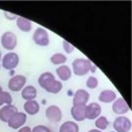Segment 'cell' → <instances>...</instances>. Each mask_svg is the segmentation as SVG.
I'll return each mask as SVG.
<instances>
[{
  "instance_id": "1",
  "label": "cell",
  "mask_w": 132,
  "mask_h": 132,
  "mask_svg": "<svg viewBox=\"0 0 132 132\" xmlns=\"http://www.w3.org/2000/svg\"><path fill=\"white\" fill-rule=\"evenodd\" d=\"M39 86L49 93L57 94L63 89L62 81L56 79L55 76L50 72L43 73L38 79Z\"/></svg>"
},
{
  "instance_id": "2",
  "label": "cell",
  "mask_w": 132,
  "mask_h": 132,
  "mask_svg": "<svg viewBox=\"0 0 132 132\" xmlns=\"http://www.w3.org/2000/svg\"><path fill=\"white\" fill-rule=\"evenodd\" d=\"M89 64L90 60L85 58H78L73 60L72 67H73V73L78 77H84L89 73Z\"/></svg>"
},
{
  "instance_id": "3",
  "label": "cell",
  "mask_w": 132,
  "mask_h": 132,
  "mask_svg": "<svg viewBox=\"0 0 132 132\" xmlns=\"http://www.w3.org/2000/svg\"><path fill=\"white\" fill-rule=\"evenodd\" d=\"M32 39H33L34 43L40 47H47L49 46V44H50L49 33H48V31L46 29L43 28V27H38L35 30Z\"/></svg>"
},
{
  "instance_id": "4",
  "label": "cell",
  "mask_w": 132,
  "mask_h": 132,
  "mask_svg": "<svg viewBox=\"0 0 132 132\" xmlns=\"http://www.w3.org/2000/svg\"><path fill=\"white\" fill-rule=\"evenodd\" d=\"M19 55L15 52H9L1 59V66L5 70H14L19 65Z\"/></svg>"
},
{
  "instance_id": "5",
  "label": "cell",
  "mask_w": 132,
  "mask_h": 132,
  "mask_svg": "<svg viewBox=\"0 0 132 132\" xmlns=\"http://www.w3.org/2000/svg\"><path fill=\"white\" fill-rule=\"evenodd\" d=\"M17 43H18L17 36L13 32L6 31V32H4L2 34V36H1V45L5 50L12 52L14 49L17 47Z\"/></svg>"
},
{
  "instance_id": "6",
  "label": "cell",
  "mask_w": 132,
  "mask_h": 132,
  "mask_svg": "<svg viewBox=\"0 0 132 132\" xmlns=\"http://www.w3.org/2000/svg\"><path fill=\"white\" fill-rule=\"evenodd\" d=\"M27 79L25 76L23 75H16L12 77L8 81V88L14 92V93H18L23 89V87L26 86Z\"/></svg>"
},
{
  "instance_id": "7",
  "label": "cell",
  "mask_w": 132,
  "mask_h": 132,
  "mask_svg": "<svg viewBox=\"0 0 132 132\" xmlns=\"http://www.w3.org/2000/svg\"><path fill=\"white\" fill-rule=\"evenodd\" d=\"M27 121V114L25 112H16L11 118L8 120L7 124L10 128H12L14 130L20 129L21 127L25 125Z\"/></svg>"
},
{
  "instance_id": "8",
  "label": "cell",
  "mask_w": 132,
  "mask_h": 132,
  "mask_svg": "<svg viewBox=\"0 0 132 132\" xmlns=\"http://www.w3.org/2000/svg\"><path fill=\"white\" fill-rule=\"evenodd\" d=\"M113 128L115 132H128L131 129V121L128 117L120 115L114 119Z\"/></svg>"
},
{
  "instance_id": "9",
  "label": "cell",
  "mask_w": 132,
  "mask_h": 132,
  "mask_svg": "<svg viewBox=\"0 0 132 132\" xmlns=\"http://www.w3.org/2000/svg\"><path fill=\"white\" fill-rule=\"evenodd\" d=\"M45 114H46L47 119H49L51 122H54V123H58L63 118L62 109L58 105L48 106Z\"/></svg>"
},
{
  "instance_id": "10",
  "label": "cell",
  "mask_w": 132,
  "mask_h": 132,
  "mask_svg": "<svg viewBox=\"0 0 132 132\" xmlns=\"http://www.w3.org/2000/svg\"><path fill=\"white\" fill-rule=\"evenodd\" d=\"M112 111L117 115H123L130 111V107L123 97H118L112 102Z\"/></svg>"
},
{
  "instance_id": "11",
  "label": "cell",
  "mask_w": 132,
  "mask_h": 132,
  "mask_svg": "<svg viewBox=\"0 0 132 132\" xmlns=\"http://www.w3.org/2000/svg\"><path fill=\"white\" fill-rule=\"evenodd\" d=\"M101 114V106L97 102H92L86 105V119L93 120L96 119Z\"/></svg>"
},
{
  "instance_id": "12",
  "label": "cell",
  "mask_w": 132,
  "mask_h": 132,
  "mask_svg": "<svg viewBox=\"0 0 132 132\" xmlns=\"http://www.w3.org/2000/svg\"><path fill=\"white\" fill-rule=\"evenodd\" d=\"M89 99V93L84 88L78 89L73 97V105H86Z\"/></svg>"
},
{
  "instance_id": "13",
  "label": "cell",
  "mask_w": 132,
  "mask_h": 132,
  "mask_svg": "<svg viewBox=\"0 0 132 132\" xmlns=\"http://www.w3.org/2000/svg\"><path fill=\"white\" fill-rule=\"evenodd\" d=\"M16 112H18V108L13 104L2 106L1 109H0V120L2 122L7 123L8 120L11 118Z\"/></svg>"
},
{
  "instance_id": "14",
  "label": "cell",
  "mask_w": 132,
  "mask_h": 132,
  "mask_svg": "<svg viewBox=\"0 0 132 132\" xmlns=\"http://www.w3.org/2000/svg\"><path fill=\"white\" fill-rule=\"evenodd\" d=\"M86 105H73L71 108L72 117L77 122H81L86 119Z\"/></svg>"
},
{
  "instance_id": "15",
  "label": "cell",
  "mask_w": 132,
  "mask_h": 132,
  "mask_svg": "<svg viewBox=\"0 0 132 132\" xmlns=\"http://www.w3.org/2000/svg\"><path fill=\"white\" fill-rule=\"evenodd\" d=\"M21 96L22 98L28 100H34L37 97V88L34 86H25L21 90Z\"/></svg>"
},
{
  "instance_id": "16",
  "label": "cell",
  "mask_w": 132,
  "mask_h": 132,
  "mask_svg": "<svg viewBox=\"0 0 132 132\" xmlns=\"http://www.w3.org/2000/svg\"><path fill=\"white\" fill-rule=\"evenodd\" d=\"M116 98H117L116 93L111 90V89H104V90L100 92L98 94V100L102 103L113 102Z\"/></svg>"
},
{
  "instance_id": "17",
  "label": "cell",
  "mask_w": 132,
  "mask_h": 132,
  "mask_svg": "<svg viewBox=\"0 0 132 132\" xmlns=\"http://www.w3.org/2000/svg\"><path fill=\"white\" fill-rule=\"evenodd\" d=\"M56 73L58 75L59 79L62 80V81H67L72 78V70L70 69V67H68L67 65H62V66H59L56 70Z\"/></svg>"
},
{
  "instance_id": "18",
  "label": "cell",
  "mask_w": 132,
  "mask_h": 132,
  "mask_svg": "<svg viewBox=\"0 0 132 132\" xmlns=\"http://www.w3.org/2000/svg\"><path fill=\"white\" fill-rule=\"evenodd\" d=\"M24 110L29 115H36L40 111V104L37 100H28L24 103Z\"/></svg>"
},
{
  "instance_id": "19",
  "label": "cell",
  "mask_w": 132,
  "mask_h": 132,
  "mask_svg": "<svg viewBox=\"0 0 132 132\" xmlns=\"http://www.w3.org/2000/svg\"><path fill=\"white\" fill-rule=\"evenodd\" d=\"M16 25L20 31L25 33H28L32 30V22L22 16H18V18L16 19Z\"/></svg>"
},
{
  "instance_id": "20",
  "label": "cell",
  "mask_w": 132,
  "mask_h": 132,
  "mask_svg": "<svg viewBox=\"0 0 132 132\" xmlns=\"http://www.w3.org/2000/svg\"><path fill=\"white\" fill-rule=\"evenodd\" d=\"M59 132H79V126L76 121H65L60 126Z\"/></svg>"
},
{
  "instance_id": "21",
  "label": "cell",
  "mask_w": 132,
  "mask_h": 132,
  "mask_svg": "<svg viewBox=\"0 0 132 132\" xmlns=\"http://www.w3.org/2000/svg\"><path fill=\"white\" fill-rule=\"evenodd\" d=\"M67 60H68L67 56L65 54H62V53H55L50 58L51 63L53 65H56V66H62V65H64L67 62Z\"/></svg>"
},
{
  "instance_id": "22",
  "label": "cell",
  "mask_w": 132,
  "mask_h": 132,
  "mask_svg": "<svg viewBox=\"0 0 132 132\" xmlns=\"http://www.w3.org/2000/svg\"><path fill=\"white\" fill-rule=\"evenodd\" d=\"M94 125L96 127V129H98L100 131L102 130H105L106 128L109 125V121L106 116H103V115H100L97 118L95 119V122H94Z\"/></svg>"
},
{
  "instance_id": "23",
  "label": "cell",
  "mask_w": 132,
  "mask_h": 132,
  "mask_svg": "<svg viewBox=\"0 0 132 132\" xmlns=\"http://www.w3.org/2000/svg\"><path fill=\"white\" fill-rule=\"evenodd\" d=\"M12 101H13L12 95L8 92H2L0 93V106L12 104Z\"/></svg>"
},
{
  "instance_id": "24",
  "label": "cell",
  "mask_w": 132,
  "mask_h": 132,
  "mask_svg": "<svg viewBox=\"0 0 132 132\" xmlns=\"http://www.w3.org/2000/svg\"><path fill=\"white\" fill-rule=\"evenodd\" d=\"M86 87H88L90 89H94V88H96L97 86H98V79H96L95 77L92 76V77H89L88 79H86Z\"/></svg>"
},
{
  "instance_id": "25",
  "label": "cell",
  "mask_w": 132,
  "mask_h": 132,
  "mask_svg": "<svg viewBox=\"0 0 132 132\" xmlns=\"http://www.w3.org/2000/svg\"><path fill=\"white\" fill-rule=\"evenodd\" d=\"M63 48H64V51L67 54H72L75 51V47L73 45H72L71 43H69L67 40L63 41Z\"/></svg>"
},
{
  "instance_id": "26",
  "label": "cell",
  "mask_w": 132,
  "mask_h": 132,
  "mask_svg": "<svg viewBox=\"0 0 132 132\" xmlns=\"http://www.w3.org/2000/svg\"><path fill=\"white\" fill-rule=\"evenodd\" d=\"M32 132H51V129L46 125H37L35 126L33 129H32Z\"/></svg>"
},
{
  "instance_id": "27",
  "label": "cell",
  "mask_w": 132,
  "mask_h": 132,
  "mask_svg": "<svg viewBox=\"0 0 132 132\" xmlns=\"http://www.w3.org/2000/svg\"><path fill=\"white\" fill-rule=\"evenodd\" d=\"M4 16H5V18L8 20H15L18 18L19 15L11 13V12H8V11H4Z\"/></svg>"
},
{
  "instance_id": "28",
  "label": "cell",
  "mask_w": 132,
  "mask_h": 132,
  "mask_svg": "<svg viewBox=\"0 0 132 132\" xmlns=\"http://www.w3.org/2000/svg\"><path fill=\"white\" fill-rule=\"evenodd\" d=\"M96 70H97L96 65L90 61V64H89V72H92V73H95V72H96Z\"/></svg>"
},
{
  "instance_id": "29",
  "label": "cell",
  "mask_w": 132,
  "mask_h": 132,
  "mask_svg": "<svg viewBox=\"0 0 132 132\" xmlns=\"http://www.w3.org/2000/svg\"><path fill=\"white\" fill-rule=\"evenodd\" d=\"M18 132H32V129L29 126H23L20 129H18Z\"/></svg>"
},
{
  "instance_id": "30",
  "label": "cell",
  "mask_w": 132,
  "mask_h": 132,
  "mask_svg": "<svg viewBox=\"0 0 132 132\" xmlns=\"http://www.w3.org/2000/svg\"><path fill=\"white\" fill-rule=\"evenodd\" d=\"M87 132H102V131H100V130H98V129H90V130H88Z\"/></svg>"
},
{
  "instance_id": "31",
  "label": "cell",
  "mask_w": 132,
  "mask_h": 132,
  "mask_svg": "<svg viewBox=\"0 0 132 132\" xmlns=\"http://www.w3.org/2000/svg\"><path fill=\"white\" fill-rule=\"evenodd\" d=\"M2 92H3V89H2V86H0V93H2Z\"/></svg>"
},
{
  "instance_id": "32",
  "label": "cell",
  "mask_w": 132,
  "mask_h": 132,
  "mask_svg": "<svg viewBox=\"0 0 132 132\" xmlns=\"http://www.w3.org/2000/svg\"><path fill=\"white\" fill-rule=\"evenodd\" d=\"M0 63H1V52H0Z\"/></svg>"
},
{
  "instance_id": "33",
  "label": "cell",
  "mask_w": 132,
  "mask_h": 132,
  "mask_svg": "<svg viewBox=\"0 0 132 132\" xmlns=\"http://www.w3.org/2000/svg\"><path fill=\"white\" fill-rule=\"evenodd\" d=\"M111 132H115V131H111Z\"/></svg>"
}]
</instances>
